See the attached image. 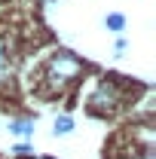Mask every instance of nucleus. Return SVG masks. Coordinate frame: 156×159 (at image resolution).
I'll use <instances>...</instances> for the list:
<instances>
[{
  "label": "nucleus",
  "instance_id": "obj_1",
  "mask_svg": "<svg viewBox=\"0 0 156 159\" xmlns=\"http://www.w3.org/2000/svg\"><path fill=\"white\" fill-rule=\"evenodd\" d=\"M80 74H83V61L74 52H55L43 67V83H46L43 95H61Z\"/></svg>",
  "mask_w": 156,
  "mask_h": 159
},
{
  "label": "nucleus",
  "instance_id": "obj_2",
  "mask_svg": "<svg viewBox=\"0 0 156 159\" xmlns=\"http://www.w3.org/2000/svg\"><path fill=\"white\" fill-rule=\"evenodd\" d=\"M119 104H122V89H119L117 80H101L95 86V92L89 95V110L98 113V116H110V113H117Z\"/></svg>",
  "mask_w": 156,
  "mask_h": 159
},
{
  "label": "nucleus",
  "instance_id": "obj_3",
  "mask_svg": "<svg viewBox=\"0 0 156 159\" xmlns=\"http://www.w3.org/2000/svg\"><path fill=\"white\" fill-rule=\"evenodd\" d=\"M12 70V43L6 40V34H0V80L9 77Z\"/></svg>",
  "mask_w": 156,
  "mask_h": 159
},
{
  "label": "nucleus",
  "instance_id": "obj_4",
  "mask_svg": "<svg viewBox=\"0 0 156 159\" xmlns=\"http://www.w3.org/2000/svg\"><path fill=\"white\" fill-rule=\"evenodd\" d=\"M9 132L16 138H31L34 135V122L31 119H9Z\"/></svg>",
  "mask_w": 156,
  "mask_h": 159
},
{
  "label": "nucleus",
  "instance_id": "obj_5",
  "mask_svg": "<svg viewBox=\"0 0 156 159\" xmlns=\"http://www.w3.org/2000/svg\"><path fill=\"white\" fill-rule=\"evenodd\" d=\"M52 132H55V135H71V132H74V119L67 116V113H64V116H58Z\"/></svg>",
  "mask_w": 156,
  "mask_h": 159
},
{
  "label": "nucleus",
  "instance_id": "obj_6",
  "mask_svg": "<svg viewBox=\"0 0 156 159\" xmlns=\"http://www.w3.org/2000/svg\"><path fill=\"white\" fill-rule=\"evenodd\" d=\"M107 28H110V31H122V28H126V19H122L119 12H113V16H107Z\"/></svg>",
  "mask_w": 156,
  "mask_h": 159
},
{
  "label": "nucleus",
  "instance_id": "obj_7",
  "mask_svg": "<svg viewBox=\"0 0 156 159\" xmlns=\"http://www.w3.org/2000/svg\"><path fill=\"white\" fill-rule=\"evenodd\" d=\"M16 153H19V156H28V153H31V147H28V144H19V147H16Z\"/></svg>",
  "mask_w": 156,
  "mask_h": 159
}]
</instances>
